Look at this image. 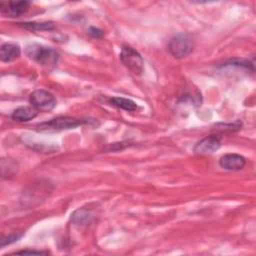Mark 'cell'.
<instances>
[{
	"label": "cell",
	"instance_id": "obj_13",
	"mask_svg": "<svg viewBox=\"0 0 256 256\" xmlns=\"http://www.w3.org/2000/svg\"><path fill=\"white\" fill-rule=\"evenodd\" d=\"M221 67H237V68H244V69H251V71H254L253 65L244 59H232L223 64Z\"/></svg>",
	"mask_w": 256,
	"mask_h": 256
},
{
	"label": "cell",
	"instance_id": "obj_7",
	"mask_svg": "<svg viewBox=\"0 0 256 256\" xmlns=\"http://www.w3.org/2000/svg\"><path fill=\"white\" fill-rule=\"evenodd\" d=\"M29 1H9L1 2L0 7L3 13L10 17H18L28 11L30 7Z\"/></svg>",
	"mask_w": 256,
	"mask_h": 256
},
{
	"label": "cell",
	"instance_id": "obj_6",
	"mask_svg": "<svg viewBox=\"0 0 256 256\" xmlns=\"http://www.w3.org/2000/svg\"><path fill=\"white\" fill-rule=\"evenodd\" d=\"M221 146L220 138L217 135H210L199 141L195 147L194 152L196 154H211L217 151Z\"/></svg>",
	"mask_w": 256,
	"mask_h": 256
},
{
	"label": "cell",
	"instance_id": "obj_16",
	"mask_svg": "<svg viewBox=\"0 0 256 256\" xmlns=\"http://www.w3.org/2000/svg\"><path fill=\"white\" fill-rule=\"evenodd\" d=\"M88 34L92 37V38H96V39H99L101 37H103L104 35V32L99 29V28H96V27H90L89 30H88Z\"/></svg>",
	"mask_w": 256,
	"mask_h": 256
},
{
	"label": "cell",
	"instance_id": "obj_4",
	"mask_svg": "<svg viewBox=\"0 0 256 256\" xmlns=\"http://www.w3.org/2000/svg\"><path fill=\"white\" fill-rule=\"evenodd\" d=\"M120 59L123 65L135 74H140L144 68V62L141 55L130 46H123Z\"/></svg>",
	"mask_w": 256,
	"mask_h": 256
},
{
	"label": "cell",
	"instance_id": "obj_12",
	"mask_svg": "<svg viewBox=\"0 0 256 256\" xmlns=\"http://www.w3.org/2000/svg\"><path fill=\"white\" fill-rule=\"evenodd\" d=\"M111 103L114 106H117L123 110L129 111V112H133L137 109V104L130 100V99H126V98H121V97H114L111 99Z\"/></svg>",
	"mask_w": 256,
	"mask_h": 256
},
{
	"label": "cell",
	"instance_id": "obj_5",
	"mask_svg": "<svg viewBox=\"0 0 256 256\" xmlns=\"http://www.w3.org/2000/svg\"><path fill=\"white\" fill-rule=\"evenodd\" d=\"M31 106L38 111H51L57 104L53 94L45 90H36L31 93L29 98Z\"/></svg>",
	"mask_w": 256,
	"mask_h": 256
},
{
	"label": "cell",
	"instance_id": "obj_11",
	"mask_svg": "<svg viewBox=\"0 0 256 256\" xmlns=\"http://www.w3.org/2000/svg\"><path fill=\"white\" fill-rule=\"evenodd\" d=\"M19 26L32 30V31H49L55 28V25L52 22H44V23H37V22H25V23H18Z\"/></svg>",
	"mask_w": 256,
	"mask_h": 256
},
{
	"label": "cell",
	"instance_id": "obj_9",
	"mask_svg": "<svg viewBox=\"0 0 256 256\" xmlns=\"http://www.w3.org/2000/svg\"><path fill=\"white\" fill-rule=\"evenodd\" d=\"M21 54V49L14 43H5L0 48V58L2 62L10 63L16 60Z\"/></svg>",
	"mask_w": 256,
	"mask_h": 256
},
{
	"label": "cell",
	"instance_id": "obj_8",
	"mask_svg": "<svg viewBox=\"0 0 256 256\" xmlns=\"http://www.w3.org/2000/svg\"><path fill=\"white\" fill-rule=\"evenodd\" d=\"M220 166L228 171H239L246 165V160L238 154H226L219 161Z\"/></svg>",
	"mask_w": 256,
	"mask_h": 256
},
{
	"label": "cell",
	"instance_id": "obj_10",
	"mask_svg": "<svg viewBox=\"0 0 256 256\" xmlns=\"http://www.w3.org/2000/svg\"><path fill=\"white\" fill-rule=\"evenodd\" d=\"M38 114V110H36L33 106H22L14 110L12 113V118L18 122H28L34 119Z\"/></svg>",
	"mask_w": 256,
	"mask_h": 256
},
{
	"label": "cell",
	"instance_id": "obj_2",
	"mask_svg": "<svg viewBox=\"0 0 256 256\" xmlns=\"http://www.w3.org/2000/svg\"><path fill=\"white\" fill-rule=\"evenodd\" d=\"M83 124L82 120L72 117H57L37 126V131L42 133H56L74 129Z\"/></svg>",
	"mask_w": 256,
	"mask_h": 256
},
{
	"label": "cell",
	"instance_id": "obj_17",
	"mask_svg": "<svg viewBox=\"0 0 256 256\" xmlns=\"http://www.w3.org/2000/svg\"><path fill=\"white\" fill-rule=\"evenodd\" d=\"M17 254H48V252H43V251H29V250H25V251L17 252Z\"/></svg>",
	"mask_w": 256,
	"mask_h": 256
},
{
	"label": "cell",
	"instance_id": "obj_14",
	"mask_svg": "<svg viewBox=\"0 0 256 256\" xmlns=\"http://www.w3.org/2000/svg\"><path fill=\"white\" fill-rule=\"evenodd\" d=\"M91 217L92 216H91L90 212L85 211V210H78L73 215V221L77 224H83V223L89 222Z\"/></svg>",
	"mask_w": 256,
	"mask_h": 256
},
{
	"label": "cell",
	"instance_id": "obj_1",
	"mask_svg": "<svg viewBox=\"0 0 256 256\" xmlns=\"http://www.w3.org/2000/svg\"><path fill=\"white\" fill-rule=\"evenodd\" d=\"M26 55L45 68H53L57 65L59 55L51 47L40 44H32L27 46Z\"/></svg>",
	"mask_w": 256,
	"mask_h": 256
},
{
	"label": "cell",
	"instance_id": "obj_15",
	"mask_svg": "<svg viewBox=\"0 0 256 256\" xmlns=\"http://www.w3.org/2000/svg\"><path fill=\"white\" fill-rule=\"evenodd\" d=\"M21 238V235H11V236H8L6 238H2L1 240V247H4L6 245H9L11 243H14L16 241H18V239Z\"/></svg>",
	"mask_w": 256,
	"mask_h": 256
},
{
	"label": "cell",
	"instance_id": "obj_3",
	"mask_svg": "<svg viewBox=\"0 0 256 256\" xmlns=\"http://www.w3.org/2000/svg\"><path fill=\"white\" fill-rule=\"evenodd\" d=\"M193 40L188 35L184 34H179L173 37L168 44L170 53L177 59H182L190 55L193 51Z\"/></svg>",
	"mask_w": 256,
	"mask_h": 256
}]
</instances>
